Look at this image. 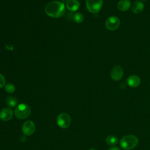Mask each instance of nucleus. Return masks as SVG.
I'll return each mask as SVG.
<instances>
[{
	"label": "nucleus",
	"mask_w": 150,
	"mask_h": 150,
	"mask_svg": "<svg viewBox=\"0 0 150 150\" xmlns=\"http://www.w3.org/2000/svg\"><path fill=\"white\" fill-rule=\"evenodd\" d=\"M147 1V0H142V2H145V1Z\"/></svg>",
	"instance_id": "obj_21"
},
{
	"label": "nucleus",
	"mask_w": 150,
	"mask_h": 150,
	"mask_svg": "<svg viewBox=\"0 0 150 150\" xmlns=\"http://www.w3.org/2000/svg\"><path fill=\"white\" fill-rule=\"evenodd\" d=\"M138 139L134 135H128L123 137L120 140V146L125 150H131L138 144Z\"/></svg>",
	"instance_id": "obj_2"
},
{
	"label": "nucleus",
	"mask_w": 150,
	"mask_h": 150,
	"mask_svg": "<svg viewBox=\"0 0 150 150\" xmlns=\"http://www.w3.org/2000/svg\"><path fill=\"white\" fill-rule=\"evenodd\" d=\"M5 90L8 93H12L15 91V86L12 83H8L5 86Z\"/></svg>",
	"instance_id": "obj_17"
},
{
	"label": "nucleus",
	"mask_w": 150,
	"mask_h": 150,
	"mask_svg": "<svg viewBox=\"0 0 150 150\" xmlns=\"http://www.w3.org/2000/svg\"><path fill=\"white\" fill-rule=\"evenodd\" d=\"M45 13L50 17L57 18L62 16L65 12L66 8L63 2L54 1L49 2L45 7Z\"/></svg>",
	"instance_id": "obj_1"
},
{
	"label": "nucleus",
	"mask_w": 150,
	"mask_h": 150,
	"mask_svg": "<svg viewBox=\"0 0 150 150\" xmlns=\"http://www.w3.org/2000/svg\"><path fill=\"white\" fill-rule=\"evenodd\" d=\"M108 150H121L118 146H112L108 149Z\"/></svg>",
	"instance_id": "obj_19"
},
{
	"label": "nucleus",
	"mask_w": 150,
	"mask_h": 150,
	"mask_svg": "<svg viewBox=\"0 0 150 150\" xmlns=\"http://www.w3.org/2000/svg\"><path fill=\"white\" fill-rule=\"evenodd\" d=\"M106 28L111 31L116 30L120 26V21L118 18L115 16H111L108 17L105 22Z\"/></svg>",
	"instance_id": "obj_6"
},
{
	"label": "nucleus",
	"mask_w": 150,
	"mask_h": 150,
	"mask_svg": "<svg viewBox=\"0 0 150 150\" xmlns=\"http://www.w3.org/2000/svg\"><path fill=\"white\" fill-rule=\"evenodd\" d=\"M83 15L80 13H76L73 16V20L76 23H80L83 21Z\"/></svg>",
	"instance_id": "obj_16"
},
{
	"label": "nucleus",
	"mask_w": 150,
	"mask_h": 150,
	"mask_svg": "<svg viewBox=\"0 0 150 150\" xmlns=\"http://www.w3.org/2000/svg\"><path fill=\"white\" fill-rule=\"evenodd\" d=\"M31 112V108L26 104L22 103L18 105L14 110V114L18 119L23 120L28 118Z\"/></svg>",
	"instance_id": "obj_3"
},
{
	"label": "nucleus",
	"mask_w": 150,
	"mask_h": 150,
	"mask_svg": "<svg viewBox=\"0 0 150 150\" xmlns=\"http://www.w3.org/2000/svg\"><path fill=\"white\" fill-rule=\"evenodd\" d=\"M57 124L62 128L69 127L71 124V118L70 115L65 112L60 114L57 118Z\"/></svg>",
	"instance_id": "obj_5"
},
{
	"label": "nucleus",
	"mask_w": 150,
	"mask_h": 150,
	"mask_svg": "<svg viewBox=\"0 0 150 150\" xmlns=\"http://www.w3.org/2000/svg\"><path fill=\"white\" fill-rule=\"evenodd\" d=\"M106 143L110 146H113L116 145L118 142V139L115 135H108L105 138Z\"/></svg>",
	"instance_id": "obj_15"
},
{
	"label": "nucleus",
	"mask_w": 150,
	"mask_h": 150,
	"mask_svg": "<svg viewBox=\"0 0 150 150\" xmlns=\"http://www.w3.org/2000/svg\"><path fill=\"white\" fill-rule=\"evenodd\" d=\"M88 150H96V149H94V148H91V149H88Z\"/></svg>",
	"instance_id": "obj_20"
},
{
	"label": "nucleus",
	"mask_w": 150,
	"mask_h": 150,
	"mask_svg": "<svg viewBox=\"0 0 150 150\" xmlns=\"http://www.w3.org/2000/svg\"><path fill=\"white\" fill-rule=\"evenodd\" d=\"M127 84L131 87H137L141 83L139 77L136 75H132L128 77L127 79Z\"/></svg>",
	"instance_id": "obj_10"
},
{
	"label": "nucleus",
	"mask_w": 150,
	"mask_h": 150,
	"mask_svg": "<svg viewBox=\"0 0 150 150\" xmlns=\"http://www.w3.org/2000/svg\"><path fill=\"white\" fill-rule=\"evenodd\" d=\"M124 71L122 68L119 65L115 66L111 70L110 76L112 79L115 81H118L121 80L123 76Z\"/></svg>",
	"instance_id": "obj_8"
},
{
	"label": "nucleus",
	"mask_w": 150,
	"mask_h": 150,
	"mask_svg": "<svg viewBox=\"0 0 150 150\" xmlns=\"http://www.w3.org/2000/svg\"><path fill=\"white\" fill-rule=\"evenodd\" d=\"M13 116V111L11 108H4L0 111V119L4 121L10 120Z\"/></svg>",
	"instance_id": "obj_9"
},
{
	"label": "nucleus",
	"mask_w": 150,
	"mask_h": 150,
	"mask_svg": "<svg viewBox=\"0 0 150 150\" xmlns=\"http://www.w3.org/2000/svg\"><path fill=\"white\" fill-rule=\"evenodd\" d=\"M5 84V79L4 76L0 73V88L3 87Z\"/></svg>",
	"instance_id": "obj_18"
},
{
	"label": "nucleus",
	"mask_w": 150,
	"mask_h": 150,
	"mask_svg": "<svg viewBox=\"0 0 150 150\" xmlns=\"http://www.w3.org/2000/svg\"><path fill=\"white\" fill-rule=\"evenodd\" d=\"M131 7V2L129 0H120L117 4V8L122 12L127 11Z\"/></svg>",
	"instance_id": "obj_12"
},
{
	"label": "nucleus",
	"mask_w": 150,
	"mask_h": 150,
	"mask_svg": "<svg viewBox=\"0 0 150 150\" xmlns=\"http://www.w3.org/2000/svg\"><path fill=\"white\" fill-rule=\"evenodd\" d=\"M80 7V3L77 0H69L66 4V8L70 11H76Z\"/></svg>",
	"instance_id": "obj_13"
},
{
	"label": "nucleus",
	"mask_w": 150,
	"mask_h": 150,
	"mask_svg": "<svg viewBox=\"0 0 150 150\" xmlns=\"http://www.w3.org/2000/svg\"><path fill=\"white\" fill-rule=\"evenodd\" d=\"M36 127L35 123L31 120H28L22 125V132L26 136L32 135L35 131Z\"/></svg>",
	"instance_id": "obj_7"
},
{
	"label": "nucleus",
	"mask_w": 150,
	"mask_h": 150,
	"mask_svg": "<svg viewBox=\"0 0 150 150\" xmlns=\"http://www.w3.org/2000/svg\"><path fill=\"white\" fill-rule=\"evenodd\" d=\"M5 103L9 107H15L18 104V101L16 97L13 96H9L6 97L5 100Z\"/></svg>",
	"instance_id": "obj_14"
},
{
	"label": "nucleus",
	"mask_w": 150,
	"mask_h": 150,
	"mask_svg": "<svg viewBox=\"0 0 150 150\" xmlns=\"http://www.w3.org/2000/svg\"><path fill=\"white\" fill-rule=\"evenodd\" d=\"M86 5L90 12L96 13L101 10L103 6V0H86Z\"/></svg>",
	"instance_id": "obj_4"
},
{
	"label": "nucleus",
	"mask_w": 150,
	"mask_h": 150,
	"mask_svg": "<svg viewBox=\"0 0 150 150\" xmlns=\"http://www.w3.org/2000/svg\"><path fill=\"white\" fill-rule=\"evenodd\" d=\"M144 8V4L141 1H135L131 5V11L134 13H139L142 12Z\"/></svg>",
	"instance_id": "obj_11"
}]
</instances>
